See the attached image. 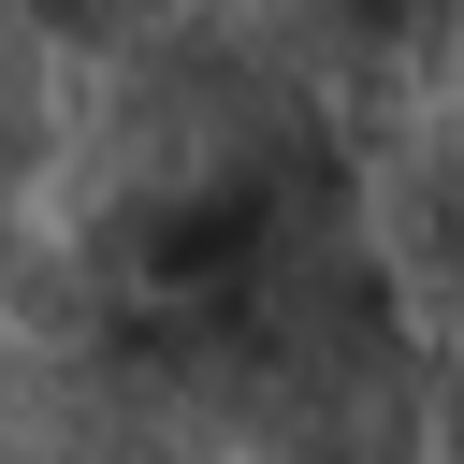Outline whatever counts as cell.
<instances>
[{"label": "cell", "mask_w": 464, "mask_h": 464, "mask_svg": "<svg viewBox=\"0 0 464 464\" xmlns=\"http://www.w3.org/2000/svg\"><path fill=\"white\" fill-rule=\"evenodd\" d=\"M72 145V116H58V44L14 14L0 29V290H14V261H29V232H14V203H29V174Z\"/></svg>", "instance_id": "2"}, {"label": "cell", "mask_w": 464, "mask_h": 464, "mask_svg": "<svg viewBox=\"0 0 464 464\" xmlns=\"http://www.w3.org/2000/svg\"><path fill=\"white\" fill-rule=\"evenodd\" d=\"M362 218H377V261L420 319L435 362H464V145L450 130H406L362 160Z\"/></svg>", "instance_id": "1"}]
</instances>
